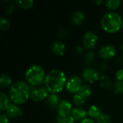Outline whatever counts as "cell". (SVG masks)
I'll return each mask as SVG.
<instances>
[{
  "label": "cell",
  "instance_id": "e0dca14e",
  "mask_svg": "<svg viewBox=\"0 0 123 123\" xmlns=\"http://www.w3.org/2000/svg\"><path fill=\"white\" fill-rule=\"evenodd\" d=\"M101 110L100 108L97 105H92L88 110V115L92 118L97 119L100 115H101Z\"/></svg>",
  "mask_w": 123,
  "mask_h": 123
},
{
  "label": "cell",
  "instance_id": "83f0119b",
  "mask_svg": "<svg viewBox=\"0 0 123 123\" xmlns=\"http://www.w3.org/2000/svg\"><path fill=\"white\" fill-rule=\"evenodd\" d=\"M15 9V6L14 4H10V5H8L6 8V13L9 14L11 13H12Z\"/></svg>",
  "mask_w": 123,
  "mask_h": 123
},
{
  "label": "cell",
  "instance_id": "5b68a950",
  "mask_svg": "<svg viewBox=\"0 0 123 123\" xmlns=\"http://www.w3.org/2000/svg\"><path fill=\"white\" fill-rule=\"evenodd\" d=\"M97 41V35L93 32H88L83 37V45L86 49H93L96 46Z\"/></svg>",
  "mask_w": 123,
  "mask_h": 123
},
{
  "label": "cell",
  "instance_id": "4fadbf2b",
  "mask_svg": "<svg viewBox=\"0 0 123 123\" xmlns=\"http://www.w3.org/2000/svg\"><path fill=\"white\" fill-rule=\"evenodd\" d=\"M65 49H66V46L64 43L61 41H55L52 46L53 52L58 55H63L65 52Z\"/></svg>",
  "mask_w": 123,
  "mask_h": 123
},
{
  "label": "cell",
  "instance_id": "f1b7e54d",
  "mask_svg": "<svg viewBox=\"0 0 123 123\" xmlns=\"http://www.w3.org/2000/svg\"><path fill=\"white\" fill-rule=\"evenodd\" d=\"M9 123V119L6 115L4 114H1L0 115V123Z\"/></svg>",
  "mask_w": 123,
  "mask_h": 123
},
{
  "label": "cell",
  "instance_id": "2e32d148",
  "mask_svg": "<svg viewBox=\"0 0 123 123\" xmlns=\"http://www.w3.org/2000/svg\"><path fill=\"white\" fill-rule=\"evenodd\" d=\"M46 102L50 107H55L59 105V97L55 94H51L46 98Z\"/></svg>",
  "mask_w": 123,
  "mask_h": 123
},
{
  "label": "cell",
  "instance_id": "9c48e42d",
  "mask_svg": "<svg viewBox=\"0 0 123 123\" xmlns=\"http://www.w3.org/2000/svg\"><path fill=\"white\" fill-rule=\"evenodd\" d=\"M48 89L44 87L35 89L30 92V98L35 102L42 101L48 97Z\"/></svg>",
  "mask_w": 123,
  "mask_h": 123
},
{
  "label": "cell",
  "instance_id": "9a60e30c",
  "mask_svg": "<svg viewBox=\"0 0 123 123\" xmlns=\"http://www.w3.org/2000/svg\"><path fill=\"white\" fill-rule=\"evenodd\" d=\"M9 106V99L8 96L4 92L0 93V111H6Z\"/></svg>",
  "mask_w": 123,
  "mask_h": 123
},
{
  "label": "cell",
  "instance_id": "30bf717a",
  "mask_svg": "<svg viewBox=\"0 0 123 123\" xmlns=\"http://www.w3.org/2000/svg\"><path fill=\"white\" fill-rule=\"evenodd\" d=\"M82 76L86 81L93 83L99 79V73L95 68L89 67L84 68L82 73Z\"/></svg>",
  "mask_w": 123,
  "mask_h": 123
},
{
  "label": "cell",
  "instance_id": "cb8c5ba5",
  "mask_svg": "<svg viewBox=\"0 0 123 123\" xmlns=\"http://www.w3.org/2000/svg\"><path fill=\"white\" fill-rule=\"evenodd\" d=\"M94 60V54L92 51L86 53L84 55V62L86 65H91Z\"/></svg>",
  "mask_w": 123,
  "mask_h": 123
},
{
  "label": "cell",
  "instance_id": "4316f807",
  "mask_svg": "<svg viewBox=\"0 0 123 123\" xmlns=\"http://www.w3.org/2000/svg\"><path fill=\"white\" fill-rule=\"evenodd\" d=\"M115 91L117 94H123V81H117L115 82Z\"/></svg>",
  "mask_w": 123,
  "mask_h": 123
},
{
  "label": "cell",
  "instance_id": "484cf974",
  "mask_svg": "<svg viewBox=\"0 0 123 123\" xmlns=\"http://www.w3.org/2000/svg\"><path fill=\"white\" fill-rule=\"evenodd\" d=\"M85 99H84L82 97H81L79 94H76L74 97V102L76 105L77 106H81L83 105L85 102Z\"/></svg>",
  "mask_w": 123,
  "mask_h": 123
},
{
  "label": "cell",
  "instance_id": "44dd1931",
  "mask_svg": "<svg viewBox=\"0 0 123 123\" xmlns=\"http://www.w3.org/2000/svg\"><path fill=\"white\" fill-rule=\"evenodd\" d=\"M100 85L103 88H110L112 86V82L110 79L107 76H102L100 79Z\"/></svg>",
  "mask_w": 123,
  "mask_h": 123
},
{
  "label": "cell",
  "instance_id": "1f68e13d",
  "mask_svg": "<svg viewBox=\"0 0 123 123\" xmlns=\"http://www.w3.org/2000/svg\"><path fill=\"white\" fill-rule=\"evenodd\" d=\"M65 120H66V123H74L75 120H74V118L71 115H70L69 117H66V118H65Z\"/></svg>",
  "mask_w": 123,
  "mask_h": 123
},
{
  "label": "cell",
  "instance_id": "d6986e66",
  "mask_svg": "<svg viewBox=\"0 0 123 123\" xmlns=\"http://www.w3.org/2000/svg\"><path fill=\"white\" fill-rule=\"evenodd\" d=\"M78 94H79L84 99H86V98H88V97H89L91 96V94H92V89H91V88L89 86L84 85L79 89V91L78 92Z\"/></svg>",
  "mask_w": 123,
  "mask_h": 123
},
{
  "label": "cell",
  "instance_id": "277c9868",
  "mask_svg": "<svg viewBox=\"0 0 123 123\" xmlns=\"http://www.w3.org/2000/svg\"><path fill=\"white\" fill-rule=\"evenodd\" d=\"M45 77V73L42 67L37 65L30 66L25 73V78L27 82L32 85L37 86L43 82Z\"/></svg>",
  "mask_w": 123,
  "mask_h": 123
},
{
  "label": "cell",
  "instance_id": "d4e9b609",
  "mask_svg": "<svg viewBox=\"0 0 123 123\" xmlns=\"http://www.w3.org/2000/svg\"><path fill=\"white\" fill-rule=\"evenodd\" d=\"M10 27V23L4 17H1L0 20V28L3 31L7 30Z\"/></svg>",
  "mask_w": 123,
  "mask_h": 123
},
{
  "label": "cell",
  "instance_id": "8d00e7d4",
  "mask_svg": "<svg viewBox=\"0 0 123 123\" xmlns=\"http://www.w3.org/2000/svg\"><path fill=\"white\" fill-rule=\"evenodd\" d=\"M122 29L123 30V25H122Z\"/></svg>",
  "mask_w": 123,
  "mask_h": 123
},
{
  "label": "cell",
  "instance_id": "6da1fadb",
  "mask_svg": "<svg viewBox=\"0 0 123 123\" xmlns=\"http://www.w3.org/2000/svg\"><path fill=\"white\" fill-rule=\"evenodd\" d=\"M66 79L63 71L57 69L50 71L45 78V88L51 94L61 92L65 86Z\"/></svg>",
  "mask_w": 123,
  "mask_h": 123
},
{
  "label": "cell",
  "instance_id": "8992f818",
  "mask_svg": "<svg viewBox=\"0 0 123 123\" xmlns=\"http://www.w3.org/2000/svg\"><path fill=\"white\" fill-rule=\"evenodd\" d=\"M81 86V79L79 76L71 77L66 84V88L71 93H78Z\"/></svg>",
  "mask_w": 123,
  "mask_h": 123
},
{
  "label": "cell",
  "instance_id": "52a82bcc",
  "mask_svg": "<svg viewBox=\"0 0 123 123\" xmlns=\"http://www.w3.org/2000/svg\"><path fill=\"white\" fill-rule=\"evenodd\" d=\"M72 107L69 102L67 100H63L60 102L58 106V112L59 116L66 118L67 117H69L71 115L72 112Z\"/></svg>",
  "mask_w": 123,
  "mask_h": 123
},
{
  "label": "cell",
  "instance_id": "7c38bea8",
  "mask_svg": "<svg viewBox=\"0 0 123 123\" xmlns=\"http://www.w3.org/2000/svg\"><path fill=\"white\" fill-rule=\"evenodd\" d=\"M86 112L84 109L81 108H76L72 110L71 116L76 120V121H83L86 119Z\"/></svg>",
  "mask_w": 123,
  "mask_h": 123
},
{
  "label": "cell",
  "instance_id": "8fae6325",
  "mask_svg": "<svg viewBox=\"0 0 123 123\" xmlns=\"http://www.w3.org/2000/svg\"><path fill=\"white\" fill-rule=\"evenodd\" d=\"M6 113L9 118H16L23 115V111L16 104H11L6 110Z\"/></svg>",
  "mask_w": 123,
  "mask_h": 123
},
{
  "label": "cell",
  "instance_id": "603a6c76",
  "mask_svg": "<svg viewBox=\"0 0 123 123\" xmlns=\"http://www.w3.org/2000/svg\"><path fill=\"white\" fill-rule=\"evenodd\" d=\"M111 118L107 114H101L97 118V123H110Z\"/></svg>",
  "mask_w": 123,
  "mask_h": 123
},
{
  "label": "cell",
  "instance_id": "e575fe53",
  "mask_svg": "<svg viewBox=\"0 0 123 123\" xmlns=\"http://www.w3.org/2000/svg\"><path fill=\"white\" fill-rule=\"evenodd\" d=\"M102 2V1H96V3H97V4H101Z\"/></svg>",
  "mask_w": 123,
  "mask_h": 123
},
{
  "label": "cell",
  "instance_id": "ac0fdd59",
  "mask_svg": "<svg viewBox=\"0 0 123 123\" xmlns=\"http://www.w3.org/2000/svg\"><path fill=\"white\" fill-rule=\"evenodd\" d=\"M12 78L9 75L6 74H3L1 76L0 79V84L2 88H6L12 84Z\"/></svg>",
  "mask_w": 123,
  "mask_h": 123
},
{
  "label": "cell",
  "instance_id": "ba28073f",
  "mask_svg": "<svg viewBox=\"0 0 123 123\" xmlns=\"http://www.w3.org/2000/svg\"><path fill=\"white\" fill-rule=\"evenodd\" d=\"M116 54V49L112 45H106L102 46L99 51V55L103 59H110L113 58Z\"/></svg>",
  "mask_w": 123,
  "mask_h": 123
},
{
  "label": "cell",
  "instance_id": "f546056e",
  "mask_svg": "<svg viewBox=\"0 0 123 123\" xmlns=\"http://www.w3.org/2000/svg\"><path fill=\"white\" fill-rule=\"evenodd\" d=\"M116 77H117V79L118 81H123V69L119 70L116 73Z\"/></svg>",
  "mask_w": 123,
  "mask_h": 123
},
{
  "label": "cell",
  "instance_id": "7a4b0ae2",
  "mask_svg": "<svg viewBox=\"0 0 123 123\" xmlns=\"http://www.w3.org/2000/svg\"><path fill=\"white\" fill-rule=\"evenodd\" d=\"M9 98L16 105L25 103L30 96V89L27 84L19 81L14 83L9 90Z\"/></svg>",
  "mask_w": 123,
  "mask_h": 123
},
{
  "label": "cell",
  "instance_id": "7402d4cb",
  "mask_svg": "<svg viewBox=\"0 0 123 123\" xmlns=\"http://www.w3.org/2000/svg\"><path fill=\"white\" fill-rule=\"evenodd\" d=\"M17 3L19 5V6L22 9H29L33 5L34 1L32 0H23V1H17Z\"/></svg>",
  "mask_w": 123,
  "mask_h": 123
},
{
  "label": "cell",
  "instance_id": "d590c367",
  "mask_svg": "<svg viewBox=\"0 0 123 123\" xmlns=\"http://www.w3.org/2000/svg\"><path fill=\"white\" fill-rule=\"evenodd\" d=\"M122 49H123V44H122Z\"/></svg>",
  "mask_w": 123,
  "mask_h": 123
},
{
  "label": "cell",
  "instance_id": "3957f363",
  "mask_svg": "<svg viewBox=\"0 0 123 123\" xmlns=\"http://www.w3.org/2000/svg\"><path fill=\"white\" fill-rule=\"evenodd\" d=\"M123 22L120 14L115 12H110L105 14L102 17L101 19V25L106 32L113 33L121 28Z\"/></svg>",
  "mask_w": 123,
  "mask_h": 123
},
{
  "label": "cell",
  "instance_id": "836d02e7",
  "mask_svg": "<svg viewBox=\"0 0 123 123\" xmlns=\"http://www.w3.org/2000/svg\"><path fill=\"white\" fill-rule=\"evenodd\" d=\"M76 52L78 54H81V53H82V52H83V49H82V48H81L80 46H77V47L76 48Z\"/></svg>",
  "mask_w": 123,
  "mask_h": 123
},
{
  "label": "cell",
  "instance_id": "4dcf8cb0",
  "mask_svg": "<svg viewBox=\"0 0 123 123\" xmlns=\"http://www.w3.org/2000/svg\"><path fill=\"white\" fill-rule=\"evenodd\" d=\"M55 123H66V120H65V118L61 117V116H58L56 117V120H55Z\"/></svg>",
  "mask_w": 123,
  "mask_h": 123
},
{
  "label": "cell",
  "instance_id": "ffe728a7",
  "mask_svg": "<svg viewBox=\"0 0 123 123\" xmlns=\"http://www.w3.org/2000/svg\"><path fill=\"white\" fill-rule=\"evenodd\" d=\"M121 4L120 0H107L106 1V6L108 9L114 10L117 9Z\"/></svg>",
  "mask_w": 123,
  "mask_h": 123
},
{
  "label": "cell",
  "instance_id": "d6a6232c",
  "mask_svg": "<svg viewBox=\"0 0 123 123\" xmlns=\"http://www.w3.org/2000/svg\"><path fill=\"white\" fill-rule=\"evenodd\" d=\"M81 123H95L94 120H92V119L89 118H86L85 120H84L83 121H81Z\"/></svg>",
  "mask_w": 123,
  "mask_h": 123
},
{
  "label": "cell",
  "instance_id": "5bb4252c",
  "mask_svg": "<svg viewBox=\"0 0 123 123\" xmlns=\"http://www.w3.org/2000/svg\"><path fill=\"white\" fill-rule=\"evenodd\" d=\"M84 18H85V16L82 12L76 11V12L73 13V14L71 16V21H72L73 24L76 25H79L82 23Z\"/></svg>",
  "mask_w": 123,
  "mask_h": 123
}]
</instances>
